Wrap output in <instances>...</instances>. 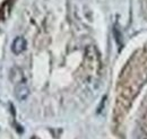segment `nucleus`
<instances>
[{
    "label": "nucleus",
    "mask_w": 147,
    "mask_h": 139,
    "mask_svg": "<svg viewBox=\"0 0 147 139\" xmlns=\"http://www.w3.org/2000/svg\"><path fill=\"white\" fill-rule=\"evenodd\" d=\"M26 45H27L26 40H25L23 36H17V37L14 40L13 44H11V51L15 53V54H20L22 52L25 51Z\"/></svg>",
    "instance_id": "2"
},
{
    "label": "nucleus",
    "mask_w": 147,
    "mask_h": 139,
    "mask_svg": "<svg viewBox=\"0 0 147 139\" xmlns=\"http://www.w3.org/2000/svg\"><path fill=\"white\" fill-rule=\"evenodd\" d=\"M14 93H15V96L18 101H25L30 96V88L24 82H22V83L16 84Z\"/></svg>",
    "instance_id": "1"
},
{
    "label": "nucleus",
    "mask_w": 147,
    "mask_h": 139,
    "mask_svg": "<svg viewBox=\"0 0 147 139\" xmlns=\"http://www.w3.org/2000/svg\"><path fill=\"white\" fill-rule=\"evenodd\" d=\"M113 33H114V36H115V40H117L118 44H121V37H122V35H121V32L118 30V27H117V26L114 27Z\"/></svg>",
    "instance_id": "3"
}]
</instances>
